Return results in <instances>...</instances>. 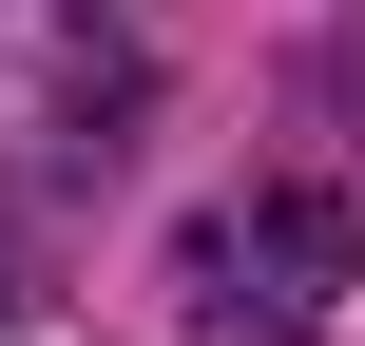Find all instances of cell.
<instances>
[{
	"label": "cell",
	"instance_id": "cell-1",
	"mask_svg": "<svg viewBox=\"0 0 365 346\" xmlns=\"http://www.w3.org/2000/svg\"><path fill=\"white\" fill-rule=\"evenodd\" d=\"M115 96H135L115 0H0V154H19V173L115 154Z\"/></svg>",
	"mask_w": 365,
	"mask_h": 346
}]
</instances>
